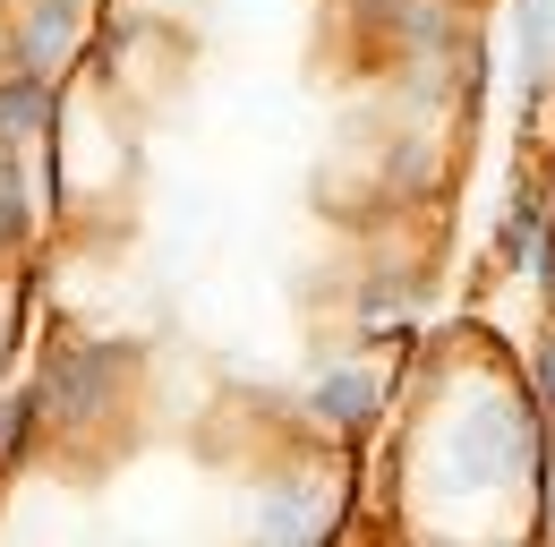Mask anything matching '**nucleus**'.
Masks as SVG:
<instances>
[{"label":"nucleus","instance_id":"f257e3e1","mask_svg":"<svg viewBox=\"0 0 555 547\" xmlns=\"http://www.w3.org/2000/svg\"><path fill=\"white\" fill-rule=\"evenodd\" d=\"M513 61H521V103H539L555 68V0H513Z\"/></svg>","mask_w":555,"mask_h":547}]
</instances>
